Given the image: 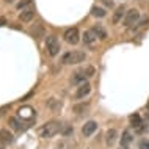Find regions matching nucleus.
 <instances>
[{"mask_svg":"<svg viewBox=\"0 0 149 149\" xmlns=\"http://www.w3.org/2000/svg\"><path fill=\"white\" fill-rule=\"evenodd\" d=\"M30 3H31V0H21V2L17 3V8H19V10H22V8L29 6Z\"/></svg>","mask_w":149,"mask_h":149,"instance_id":"nucleus-22","label":"nucleus"},{"mask_svg":"<svg viewBox=\"0 0 149 149\" xmlns=\"http://www.w3.org/2000/svg\"><path fill=\"white\" fill-rule=\"evenodd\" d=\"M35 17V10L33 8H29V10H24L21 14H19V21L21 22H31Z\"/></svg>","mask_w":149,"mask_h":149,"instance_id":"nucleus-10","label":"nucleus"},{"mask_svg":"<svg viewBox=\"0 0 149 149\" xmlns=\"http://www.w3.org/2000/svg\"><path fill=\"white\" fill-rule=\"evenodd\" d=\"M96 130H97V123H96V121H88L85 126L82 127V134L85 135V136L93 135Z\"/></svg>","mask_w":149,"mask_h":149,"instance_id":"nucleus-7","label":"nucleus"},{"mask_svg":"<svg viewBox=\"0 0 149 149\" xmlns=\"http://www.w3.org/2000/svg\"><path fill=\"white\" fill-rule=\"evenodd\" d=\"M85 74H86V77H93V75H94V68L88 66L86 69H85Z\"/></svg>","mask_w":149,"mask_h":149,"instance_id":"nucleus-24","label":"nucleus"},{"mask_svg":"<svg viewBox=\"0 0 149 149\" xmlns=\"http://www.w3.org/2000/svg\"><path fill=\"white\" fill-rule=\"evenodd\" d=\"M63 39L66 41L68 44H77L80 41V33H79V29L75 27H71V29L64 30L63 33Z\"/></svg>","mask_w":149,"mask_h":149,"instance_id":"nucleus-4","label":"nucleus"},{"mask_svg":"<svg viewBox=\"0 0 149 149\" xmlns=\"http://www.w3.org/2000/svg\"><path fill=\"white\" fill-rule=\"evenodd\" d=\"M83 82H86V74H85V71L74 74V75H72V79H71V83H83Z\"/></svg>","mask_w":149,"mask_h":149,"instance_id":"nucleus-16","label":"nucleus"},{"mask_svg":"<svg viewBox=\"0 0 149 149\" xmlns=\"http://www.w3.org/2000/svg\"><path fill=\"white\" fill-rule=\"evenodd\" d=\"M146 22H148V19H143V21L140 22V24H138V25H136V27H143V25H144V24H146Z\"/></svg>","mask_w":149,"mask_h":149,"instance_id":"nucleus-26","label":"nucleus"},{"mask_svg":"<svg viewBox=\"0 0 149 149\" xmlns=\"http://www.w3.org/2000/svg\"><path fill=\"white\" fill-rule=\"evenodd\" d=\"M86 58L85 52H80V50H74V52H66V54L61 57V63L63 64H79L83 63Z\"/></svg>","mask_w":149,"mask_h":149,"instance_id":"nucleus-2","label":"nucleus"},{"mask_svg":"<svg viewBox=\"0 0 149 149\" xmlns=\"http://www.w3.org/2000/svg\"><path fill=\"white\" fill-rule=\"evenodd\" d=\"M124 149H126V148H124Z\"/></svg>","mask_w":149,"mask_h":149,"instance_id":"nucleus-29","label":"nucleus"},{"mask_svg":"<svg viewBox=\"0 0 149 149\" xmlns=\"http://www.w3.org/2000/svg\"><path fill=\"white\" fill-rule=\"evenodd\" d=\"M90 93H91V85L86 82H83L82 85L75 90V99H83V97H86Z\"/></svg>","mask_w":149,"mask_h":149,"instance_id":"nucleus-6","label":"nucleus"},{"mask_svg":"<svg viewBox=\"0 0 149 149\" xmlns=\"http://www.w3.org/2000/svg\"><path fill=\"white\" fill-rule=\"evenodd\" d=\"M6 24V19L5 17H0V27H3Z\"/></svg>","mask_w":149,"mask_h":149,"instance_id":"nucleus-25","label":"nucleus"},{"mask_svg":"<svg viewBox=\"0 0 149 149\" xmlns=\"http://www.w3.org/2000/svg\"><path fill=\"white\" fill-rule=\"evenodd\" d=\"M14 141V136L8 129H2L0 130V143L2 144H11Z\"/></svg>","mask_w":149,"mask_h":149,"instance_id":"nucleus-9","label":"nucleus"},{"mask_svg":"<svg viewBox=\"0 0 149 149\" xmlns=\"http://www.w3.org/2000/svg\"><path fill=\"white\" fill-rule=\"evenodd\" d=\"M138 146H140V149H149V140H141Z\"/></svg>","mask_w":149,"mask_h":149,"instance_id":"nucleus-23","label":"nucleus"},{"mask_svg":"<svg viewBox=\"0 0 149 149\" xmlns=\"http://www.w3.org/2000/svg\"><path fill=\"white\" fill-rule=\"evenodd\" d=\"M46 49H47V54L50 55V57H57L60 54V42L58 39L55 38V36H49V38L46 39Z\"/></svg>","mask_w":149,"mask_h":149,"instance_id":"nucleus-3","label":"nucleus"},{"mask_svg":"<svg viewBox=\"0 0 149 149\" xmlns=\"http://www.w3.org/2000/svg\"><path fill=\"white\" fill-rule=\"evenodd\" d=\"M116 138H118V132H116L115 129H108L107 134H105V143L108 146H111V144H115Z\"/></svg>","mask_w":149,"mask_h":149,"instance_id":"nucleus-12","label":"nucleus"},{"mask_svg":"<svg viewBox=\"0 0 149 149\" xmlns=\"http://www.w3.org/2000/svg\"><path fill=\"white\" fill-rule=\"evenodd\" d=\"M138 19H140V11L135 10V8H132V10H129L126 13V16H124L123 24H124V27H132L138 22Z\"/></svg>","mask_w":149,"mask_h":149,"instance_id":"nucleus-5","label":"nucleus"},{"mask_svg":"<svg viewBox=\"0 0 149 149\" xmlns=\"http://www.w3.org/2000/svg\"><path fill=\"white\" fill-rule=\"evenodd\" d=\"M91 14L94 16V17H105L107 16V11L104 10L102 6H99V5H94L91 8Z\"/></svg>","mask_w":149,"mask_h":149,"instance_id":"nucleus-15","label":"nucleus"},{"mask_svg":"<svg viewBox=\"0 0 149 149\" xmlns=\"http://www.w3.org/2000/svg\"><path fill=\"white\" fill-rule=\"evenodd\" d=\"M86 108H88V104H75L74 107H72V111H74L75 115H83L86 111Z\"/></svg>","mask_w":149,"mask_h":149,"instance_id":"nucleus-17","label":"nucleus"},{"mask_svg":"<svg viewBox=\"0 0 149 149\" xmlns=\"http://www.w3.org/2000/svg\"><path fill=\"white\" fill-rule=\"evenodd\" d=\"M10 126L13 129H16V130H22L24 129V124L17 118H10Z\"/></svg>","mask_w":149,"mask_h":149,"instance_id":"nucleus-19","label":"nucleus"},{"mask_svg":"<svg viewBox=\"0 0 149 149\" xmlns=\"http://www.w3.org/2000/svg\"><path fill=\"white\" fill-rule=\"evenodd\" d=\"M129 119H130V124H132V127H135V129L138 127L140 124H141V116H140V115H132Z\"/></svg>","mask_w":149,"mask_h":149,"instance_id":"nucleus-20","label":"nucleus"},{"mask_svg":"<svg viewBox=\"0 0 149 149\" xmlns=\"http://www.w3.org/2000/svg\"><path fill=\"white\" fill-rule=\"evenodd\" d=\"M124 13H126V8H124V5H121V6H118L115 10V14H113V19H111V21H113V24H118L121 19L124 17Z\"/></svg>","mask_w":149,"mask_h":149,"instance_id":"nucleus-14","label":"nucleus"},{"mask_svg":"<svg viewBox=\"0 0 149 149\" xmlns=\"http://www.w3.org/2000/svg\"><path fill=\"white\" fill-rule=\"evenodd\" d=\"M132 138H134V136H132V134L129 130H126L123 134V138H121V144H123V146H127V144H130L132 143Z\"/></svg>","mask_w":149,"mask_h":149,"instance_id":"nucleus-18","label":"nucleus"},{"mask_svg":"<svg viewBox=\"0 0 149 149\" xmlns=\"http://www.w3.org/2000/svg\"><path fill=\"white\" fill-rule=\"evenodd\" d=\"M148 108H149V102H148Z\"/></svg>","mask_w":149,"mask_h":149,"instance_id":"nucleus-28","label":"nucleus"},{"mask_svg":"<svg viewBox=\"0 0 149 149\" xmlns=\"http://www.w3.org/2000/svg\"><path fill=\"white\" fill-rule=\"evenodd\" d=\"M58 132H61V124L58 121H49V123H46L44 126L39 127L38 134L42 138H54Z\"/></svg>","mask_w":149,"mask_h":149,"instance_id":"nucleus-1","label":"nucleus"},{"mask_svg":"<svg viewBox=\"0 0 149 149\" xmlns=\"http://www.w3.org/2000/svg\"><path fill=\"white\" fill-rule=\"evenodd\" d=\"M97 39L99 38L94 35V31H93V30H85V31H83V42H85L86 46H94Z\"/></svg>","mask_w":149,"mask_h":149,"instance_id":"nucleus-8","label":"nucleus"},{"mask_svg":"<svg viewBox=\"0 0 149 149\" xmlns=\"http://www.w3.org/2000/svg\"><path fill=\"white\" fill-rule=\"evenodd\" d=\"M93 31H94V35L97 36L99 39H107V31H105V29H104L100 24H96V25H93V29H91Z\"/></svg>","mask_w":149,"mask_h":149,"instance_id":"nucleus-13","label":"nucleus"},{"mask_svg":"<svg viewBox=\"0 0 149 149\" xmlns=\"http://www.w3.org/2000/svg\"><path fill=\"white\" fill-rule=\"evenodd\" d=\"M0 149H5V148H3V146H0Z\"/></svg>","mask_w":149,"mask_h":149,"instance_id":"nucleus-27","label":"nucleus"},{"mask_svg":"<svg viewBox=\"0 0 149 149\" xmlns=\"http://www.w3.org/2000/svg\"><path fill=\"white\" fill-rule=\"evenodd\" d=\"M60 105H61V104H60V100H57V99H49L47 100V107L52 108V110H58Z\"/></svg>","mask_w":149,"mask_h":149,"instance_id":"nucleus-21","label":"nucleus"},{"mask_svg":"<svg viewBox=\"0 0 149 149\" xmlns=\"http://www.w3.org/2000/svg\"><path fill=\"white\" fill-rule=\"evenodd\" d=\"M19 118H24V121L25 119H33L35 118V110L31 107H22L21 110H19Z\"/></svg>","mask_w":149,"mask_h":149,"instance_id":"nucleus-11","label":"nucleus"}]
</instances>
